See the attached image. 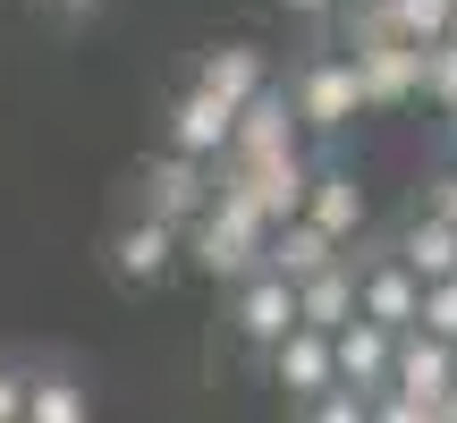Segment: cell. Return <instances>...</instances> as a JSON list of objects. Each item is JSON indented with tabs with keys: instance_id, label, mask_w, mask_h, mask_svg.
Returning <instances> with one entry per match:
<instances>
[{
	"instance_id": "7c38bea8",
	"label": "cell",
	"mask_w": 457,
	"mask_h": 423,
	"mask_svg": "<svg viewBox=\"0 0 457 423\" xmlns=\"http://www.w3.org/2000/svg\"><path fill=\"white\" fill-rule=\"evenodd\" d=\"M85 415H94V381H85V364L34 347V364H26V423H85Z\"/></svg>"
},
{
	"instance_id": "484cf974",
	"label": "cell",
	"mask_w": 457,
	"mask_h": 423,
	"mask_svg": "<svg viewBox=\"0 0 457 423\" xmlns=\"http://www.w3.org/2000/svg\"><path fill=\"white\" fill-rule=\"evenodd\" d=\"M279 17H288V26H330L339 0H279Z\"/></svg>"
},
{
	"instance_id": "8fae6325",
	"label": "cell",
	"mask_w": 457,
	"mask_h": 423,
	"mask_svg": "<svg viewBox=\"0 0 457 423\" xmlns=\"http://www.w3.org/2000/svg\"><path fill=\"white\" fill-rule=\"evenodd\" d=\"M262 153H305V128L288 111V85H262V94L237 102V128H228V162H262Z\"/></svg>"
},
{
	"instance_id": "5bb4252c",
	"label": "cell",
	"mask_w": 457,
	"mask_h": 423,
	"mask_svg": "<svg viewBox=\"0 0 457 423\" xmlns=\"http://www.w3.org/2000/svg\"><path fill=\"white\" fill-rule=\"evenodd\" d=\"M305 220L330 228L339 245H356V237H364V187H356V170L313 162V178H305Z\"/></svg>"
},
{
	"instance_id": "30bf717a",
	"label": "cell",
	"mask_w": 457,
	"mask_h": 423,
	"mask_svg": "<svg viewBox=\"0 0 457 423\" xmlns=\"http://www.w3.org/2000/svg\"><path fill=\"white\" fill-rule=\"evenodd\" d=\"M228 128H237V111H228L212 85H195V77H187L179 94H170V111H162V145L170 153H195V162H220Z\"/></svg>"
},
{
	"instance_id": "7a4b0ae2",
	"label": "cell",
	"mask_w": 457,
	"mask_h": 423,
	"mask_svg": "<svg viewBox=\"0 0 457 423\" xmlns=\"http://www.w3.org/2000/svg\"><path fill=\"white\" fill-rule=\"evenodd\" d=\"M262 237H271V220H262L245 195L212 187V203L179 228V262H187V271H204L212 288H228V279H245L262 262Z\"/></svg>"
},
{
	"instance_id": "2e32d148",
	"label": "cell",
	"mask_w": 457,
	"mask_h": 423,
	"mask_svg": "<svg viewBox=\"0 0 457 423\" xmlns=\"http://www.w3.org/2000/svg\"><path fill=\"white\" fill-rule=\"evenodd\" d=\"M390 339L398 330H381V322H339L330 330V364H339V381H356V390H381L390 381Z\"/></svg>"
},
{
	"instance_id": "5b68a950",
	"label": "cell",
	"mask_w": 457,
	"mask_h": 423,
	"mask_svg": "<svg viewBox=\"0 0 457 423\" xmlns=\"http://www.w3.org/2000/svg\"><path fill=\"white\" fill-rule=\"evenodd\" d=\"M102 271H111V288H128V296H153V288H170V279L187 271V262H179V228L128 203L111 228H102Z\"/></svg>"
},
{
	"instance_id": "ffe728a7",
	"label": "cell",
	"mask_w": 457,
	"mask_h": 423,
	"mask_svg": "<svg viewBox=\"0 0 457 423\" xmlns=\"http://www.w3.org/2000/svg\"><path fill=\"white\" fill-rule=\"evenodd\" d=\"M424 102H441L449 136H457V43L441 34V43H424Z\"/></svg>"
},
{
	"instance_id": "d4e9b609",
	"label": "cell",
	"mask_w": 457,
	"mask_h": 423,
	"mask_svg": "<svg viewBox=\"0 0 457 423\" xmlns=\"http://www.w3.org/2000/svg\"><path fill=\"white\" fill-rule=\"evenodd\" d=\"M34 9H43L51 26H94V17L111 9V0H34Z\"/></svg>"
},
{
	"instance_id": "4fadbf2b",
	"label": "cell",
	"mask_w": 457,
	"mask_h": 423,
	"mask_svg": "<svg viewBox=\"0 0 457 423\" xmlns=\"http://www.w3.org/2000/svg\"><path fill=\"white\" fill-rule=\"evenodd\" d=\"M271 77H279V68H271V51H262V43H245V34H237V43H212V51H195V85H212V94L228 102V111H237L245 94H262Z\"/></svg>"
},
{
	"instance_id": "ba28073f",
	"label": "cell",
	"mask_w": 457,
	"mask_h": 423,
	"mask_svg": "<svg viewBox=\"0 0 457 423\" xmlns=\"http://www.w3.org/2000/svg\"><path fill=\"white\" fill-rule=\"evenodd\" d=\"M356 254V313L381 330H415V313H424V279L398 262V245H347Z\"/></svg>"
},
{
	"instance_id": "4316f807",
	"label": "cell",
	"mask_w": 457,
	"mask_h": 423,
	"mask_svg": "<svg viewBox=\"0 0 457 423\" xmlns=\"http://www.w3.org/2000/svg\"><path fill=\"white\" fill-rule=\"evenodd\" d=\"M356 9H381V0H339V17H356Z\"/></svg>"
},
{
	"instance_id": "cb8c5ba5",
	"label": "cell",
	"mask_w": 457,
	"mask_h": 423,
	"mask_svg": "<svg viewBox=\"0 0 457 423\" xmlns=\"http://www.w3.org/2000/svg\"><path fill=\"white\" fill-rule=\"evenodd\" d=\"M415 212H441V220H457V170H432V178L415 187Z\"/></svg>"
},
{
	"instance_id": "52a82bcc",
	"label": "cell",
	"mask_w": 457,
	"mask_h": 423,
	"mask_svg": "<svg viewBox=\"0 0 457 423\" xmlns=\"http://www.w3.org/2000/svg\"><path fill=\"white\" fill-rule=\"evenodd\" d=\"M128 203L136 212H153V220H170V228H187L204 203H212V162H195V153H145V162L128 170Z\"/></svg>"
},
{
	"instance_id": "83f0119b",
	"label": "cell",
	"mask_w": 457,
	"mask_h": 423,
	"mask_svg": "<svg viewBox=\"0 0 457 423\" xmlns=\"http://www.w3.org/2000/svg\"><path fill=\"white\" fill-rule=\"evenodd\" d=\"M449 415H457V390H449Z\"/></svg>"
},
{
	"instance_id": "603a6c76",
	"label": "cell",
	"mask_w": 457,
	"mask_h": 423,
	"mask_svg": "<svg viewBox=\"0 0 457 423\" xmlns=\"http://www.w3.org/2000/svg\"><path fill=\"white\" fill-rule=\"evenodd\" d=\"M415 330L457 339V271H449V279H424V313H415Z\"/></svg>"
},
{
	"instance_id": "6da1fadb",
	"label": "cell",
	"mask_w": 457,
	"mask_h": 423,
	"mask_svg": "<svg viewBox=\"0 0 457 423\" xmlns=\"http://www.w3.org/2000/svg\"><path fill=\"white\" fill-rule=\"evenodd\" d=\"M457 390V339L441 330H398L390 339V381L373 390L381 423H441Z\"/></svg>"
},
{
	"instance_id": "8992f818",
	"label": "cell",
	"mask_w": 457,
	"mask_h": 423,
	"mask_svg": "<svg viewBox=\"0 0 457 423\" xmlns=\"http://www.w3.org/2000/svg\"><path fill=\"white\" fill-rule=\"evenodd\" d=\"M220 330H228L237 356H262L279 330H296V279L271 271V262H254L245 279H228L220 288Z\"/></svg>"
},
{
	"instance_id": "44dd1931",
	"label": "cell",
	"mask_w": 457,
	"mask_h": 423,
	"mask_svg": "<svg viewBox=\"0 0 457 423\" xmlns=\"http://www.w3.org/2000/svg\"><path fill=\"white\" fill-rule=\"evenodd\" d=\"M305 415H313V423H364V415H373V390H356V381H330V390L313 398Z\"/></svg>"
},
{
	"instance_id": "7402d4cb",
	"label": "cell",
	"mask_w": 457,
	"mask_h": 423,
	"mask_svg": "<svg viewBox=\"0 0 457 423\" xmlns=\"http://www.w3.org/2000/svg\"><path fill=\"white\" fill-rule=\"evenodd\" d=\"M26 364L34 347H0V423H26Z\"/></svg>"
},
{
	"instance_id": "9a60e30c",
	"label": "cell",
	"mask_w": 457,
	"mask_h": 423,
	"mask_svg": "<svg viewBox=\"0 0 457 423\" xmlns=\"http://www.w3.org/2000/svg\"><path fill=\"white\" fill-rule=\"evenodd\" d=\"M296 322H313V330L356 322V254H330L322 271L296 279Z\"/></svg>"
},
{
	"instance_id": "ac0fdd59",
	"label": "cell",
	"mask_w": 457,
	"mask_h": 423,
	"mask_svg": "<svg viewBox=\"0 0 457 423\" xmlns=\"http://www.w3.org/2000/svg\"><path fill=\"white\" fill-rule=\"evenodd\" d=\"M330 254H347V245L330 237V228H313L305 212H296V220H271V237H262V262H271V271H288V279L322 271Z\"/></svg>"
},
{
	"instance_id": "9c48e42d",
	"label": "cell",
	"mask_w": 457,
	"mask_h": 423,
	"mask_svg": "<svg viewBox=\"0 0 457 423\" xmlns=\"http://www.w3.org/2000/svg\"><path fill=\"white\" fill-rule=\"evenodd\" d=\"M254 364H262V373H271V390L288 398L296 415H305L313 398H322L330 381H339V364H330V330H313V322H296V330H279V339L262 347Z\"/></svg>"
},
{
	"instance_id": "3957f363",
	"label": "cell",
	"mask_w": 457,
	"mask_h": 423,
	"mask_svg": "<svg viewBox=\"0 0 457 423\" xmlns=\"http://www.w3.org/2000/svg\"><path fill=\"white\" fill-rule=\"evenodd\" d=\"M347 26V60H356V85H364V111H415L424 102V43L390 34L373 9L339 17Z\"/></svg>"
},
{
	"instance_id": "e0dca14e",
	"label": "cell",
	"mask_w": 457,
	"mask_h": 423,
	"mask_svg": "<svg viewBox=\"0 0 457 423\" xmlns=\"http://www.w3.org/2000/svg\"><path fill=\"white\" fill-rule=\"evenodd\" d=\"M390 245H398V262L415 279H449L457 271V220H441V212H407Z\"/></svg>"
},
{
	"instance_id": "277c9868",
	"label": "cell",
	"mask_w": 457,
	"mask_h": 423,
	"mask_svg": "<svg viewBox=\"0 0 457 423\" xmlns=\"http://www.w3.org/2000/svg\"><path fill=\"white\" fill-rule=\"evenodd\" d=\"M288 111L305 136H347L364 119V85H356V60L347 51H305V60H288Z\"/></svg>"
},
{
	"instance_id": "d6986e66",
	"label": "cell",
	"mask_w": 457,
	"mask_h": 423,
	"mask_svg": "<svg viewBox=\"0 0 457 423\" xmlns=\"http://www.w3.org/2000/svg\"><path fill=\"white\" fill-rule=\"evenodd\" d=\"M373 17H381L390 34H407V43H441L449 17H457V0H381Z\"/></svg>"
}]
</instances>
